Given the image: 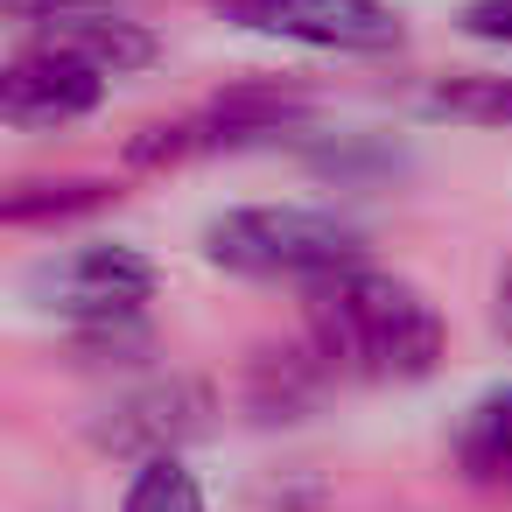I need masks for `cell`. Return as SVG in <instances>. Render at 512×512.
Masks as SVG:
<instances>
[{
    "mask_svg": "<svg viewBox=\"0 0 512 512\" xmlns=\"http://www.w3.org/2000/svg\"><path fill=\"white\" fill-rule=\"evenodd\" d=\"M456 29L470 43H505L512 50V0H463L456 8Z\"/></svg>",
    "mask_w": 512,
    "mask_h": 512,
    "instance_id": "7c38bea8",
    "label": "cell"
},
{
    "mask_svg": "<svg viewBox=\"0 0 512 512\" xmlns=\"http://www.w3.org/2000/svg\"><path fill=\"white\" fill-rule=\"evenodd\" d=\"M106 197H120L106 176H64V183H15L0 218L8 225H43V218H78V211H99Z\"/></svg>",
    "mask_w": 512,
    "mask_h": 512,
    "instance_id": "30bf717a",
    "label": "cell"
},
{
    "mask_svg": "<svg viewBox=\"0 0 512 512\" xmlns=\"http://www.w3.org/2000/svg\"><path fill=\"white\" fill-rule=\"evenodd\" d=\"M428 120H463V127H512V71H463L428 85L421 99Z\"/></svg>",
    "mask_w": 512,
    "mask_h": 512,
    "instance_id": "9c48e42d",
    "label": "cell"
},
{
    "mask_svg": "<svg viewBox=\"0 0 512 512\" xmlns=\"http://www.w3.org/2000/svg\"><path fill=\"white\" fill-rule=\"evenodd\" d=\"M15 22H36V15H64V8H99V0H0Z\"/></svg>",
    "mask_w": 512,
    "mask_h": 512,
    "instance_id": "4fadbf2b",
    "label": "cell"
},
{
    "mask_svg": "<svg viewBox=\"0 0 512 512\" xmlns=\"http://www.w3.org/2000/svg\"><path fill=\"white\" fill-rule=\"evenodd\" d=\"M211 428V393L197 386V379H155V386H134V393H120L99 421H92V442L106 449V456H134V463H148V456H176L190 435H204Z\"/></svg>",
    "mask_w": 512,
    "mask_h": 512,
    "instance_id": "8992f818",
    "label": "cell"
},
{
    "mask_svg": "<svg viewBox=\"0 0 512 512\" xmlns=\"http://www.w3.org/2000/svg\"><path fill=\"white\" fill-rule=\"evenodd\" d=\"M309 344L344 379H428L442 358V316L435 302L379 267H344L309 281Z\"/></svg>",
    "mask_w": 512,
    "mask_h": 512,
    "instance_id": "6da1fadb",
    "label": "cell"
},
{
    "mask_svg": "<svg viewBox=\"0 0 512 512\" xmlns=\"http://www.w3.org/2000/svg\"><path fill=\"white\" fill-rule=\"evenodd\" d=\"M29 29H36V36H50V43H64V50H78V57H92L106 78H127V71H148V64H155V36H148L141 22L106 15V8H64V15H36Z\"/></svg>",
    "mask_w": 512,
    "mask_h": 512,
    "instance_id": "52a82bcc",
    "label": "cell"
},
{
    "mask_svg": "<svg viewBox=\"0 0 512 512\" xmlns=\"http://www.w3.org/2000/svg\"><path fill=\"white\" fill-rule=\"evenodd\" d=\"M29 295L50 316H64L85 344H106V337H127L141 323V309L155 302V260L141 246H120V239L71 246L29 274Z\"/></svg>",
    "mask_w": 512,
    "mask_h": 512,
    "instance_id": "3957f363",
    "label": "cell"
},
{
    "mask_svg": "<svg viewBox=\"0 0 512 512\" xmlns=\"http://www.w3.org/2000/svg\"><path fill=\"white\" fill-rule=\"evenodd\" d=\"M239 29L302 43V50H344V57H379L400 50V15L386 0H218Z\"/></svg>",
    "mask_w": 512,
    "mask_h": 512,
    "instance_id": "5b68a950",
    "label": "cell"
},
{
    "mask_svg": "<svg viewBox=\"0 0 512 512\" xmlns=\"http://www.w3.org/2000/svg\"><path fill=\"white\" fill-rule=\"evenodd\" d=\"M204 260L246 281H323L365 260V232L309 204H239L204 225Z\"/></svg>",
    "mask_w": 512,
    "mask_h": 512,
    "instance_id": "7a4b0ae2",
    "label": "cell"
},
{
    "mask_svg": "<svg viewBox=\"0 0 512 512\" xmlns=\"http://www.w3.org/2000/svg\"><path fill=\"white\" fill-rule=\"evenodd\" d=\"M106 71L50 36H36L29 50L8 57V71H0V120H8L15 134H50V127H71L85 120L99 99H106Z\"/></svg>",
    "mask_w": 512,
    "mask_h": 512,
    "instance_id": "277c9868",
    "label": "cell"
},
{
    "mask_svg": "<svg viewBox=\"0 0 512 512\" xmlns=\"http://www.w3.org/2000/svg\"><path fill=\"white\" fill-rule=\"evenodd\" d=\"M120 512H204V484L183 456H148L127 484V505Z\"/></svg>",
    "mask_w": 512,
    "mask_h": 512,
    "instance_id": "8fae6325",
    "label": "cell"
},
{
    "mask_svg": "<svg viewBox=\"0 0 512 512\" xmlns=\"http://www.w3.org/2000/svg\"><path fill=\"white\" fill-rule=\"evenodd\" d=\"M498 323H505V330H512V274H505V281H498Z\"/></svg>",
    "mask_w": 512,
    "mask_h": 512,
    "instance_id": "5bb4252c",
    "label": "cell"
},
{
    "mask_svg": "<svg viewBox=\"0 0 512 512\" xmlns=\"http://www.w3.org/2000/svg\"><path fill=\"white\" fill-rule=\"evenodd\" d=\"M449 463L470 484H512V379L477 393L449 435Z\"/></svg>",
    "mask_w": 512,
    "mask_h": 512,
    "instance_id": "ba28073f",
    "label": "cell"
}]
</instances>
